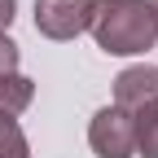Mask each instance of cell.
I'll return each mask as SVG.
<instances>
[{
  "mask_svg": "<svg viewBox=\"0 0 158 158\" xmlns=\"http://www.w3.org/2000/svg\"><path fill=\"white\" fill-rule=\"evenodd\" d=\"M149 5H154V13H158V0H149Z\"/></svg>",
  "mask_w": 158,
  "mask_h": 158,
  "instance_id": "obj_10",
  "label": "cell"
},
{
  "mask_svg": "<svg viewBox=\"0 0 158 158\" xmlns=\"http://www.w3.org/2000/svg\"><path fill=\"white\" fill-rule=\"evenodd\" d=\"M0 158H31L27 132L18 127V118H9V114H0Z\"/></svg>",
  "mask_w": 158,
  "mask_h": 158,
  "instance_id": "obj_7",
  "label": "cell"
},
{
  "mask_svg": "<svg viewBox=\"0 0 158 158\" xmlns=\"http://www.w3.org/2000/svg\"><path fill=\"white\" fill-rule=\"evenodd\" d=\"M18 57H22L18 44H13L9 35H0V75H13V70H18Z\"/></svg>",
  "mask_w": 158,
  "mask_h": 158,
  "instance_id": "obj_8",
  "label": "cell"
},
{
  "mask_svg": "<svg viewBox=\"0 0 158 158\" xmlns=\"http://www.w3.org/2000/svg\"><path fill=\"white\" fill-rule=\"evenodd\" d=\"M31 101H35V84L27 75H18V70L13 75H0V114L13 118V114H22Z\"/></svg>",
  "mask_w": 158,
  "mask_h": 158,
  "instance_id": "obj_5",
  "label": "cell"
},
{
  "mask_svg": "<svg viewBox=\"0 0 158 158\" xmlns=\"http://www.w3.org/2000/svg\"><path fill=\"white\" fill-rule=\"evenodd\" d=\"M88 145L97 158H136V127H132V114L106 106L92 114L88 123Z\"/></svg>",
  "mask_w": 158,
  "mask_h": 158,
  "instance_id": "obj_2",
  "label": "cell"
},
{
  "mask_svg": "<svg viewBox=\"0 0 158 158\" xmlns=\"http://www.w3.org/2000/svg\"><path fill=\"white\" fill-rule=\"evenodd\" d=\"M132 127H136V154L141 158H158V97L145 101L132 114Z\"/></svg>",
  "mask_w": 158,
  "mask_h": 158,
  "instance_id": "obj_6",
  "label": "cell"
},
{
  "mask_svg": "<svg viewBox=\"0 0 158 158\" xmlns=\"http://www.w3.org/2000/svg\"><path fill=\"white\" fill-rule=\"evenodd\" d=\"M154 97H158V66L141 62V66L118 70V79H114V106H118V110L136 114L145 101H154Z\"/></svg>",
  "mask_w": 158,
  "mask_h": 158,
  "instance_id": "obj_4",
  "label": "cell"
},
{
  "mask_svg": "<svg viewBox=\"0 0 158 158\" xmlns=\"http://www.w3.org/2000/svg\"><path fill=\"white\" fill-rule=\"evenodd\" d=\"M88 31L110 57H136L158 44V13L149 0H92Z\"/></svg>",
  "mask_w": 158,
  "mask_h": 158,
  "instance_id": "obj_1",
  "label": "cell"
},
{
  "mask_svg": "<svg viewBox=\"0 0 158 158\" xmlns=\"http://www.w3.org/2000/svg\"><path fill=\"white\" fill-rule=\"evenodd\" d=\"M13 13H18V0H0V35L9 31V22H13Z\"/></svg>",
  "mask_w": 158,
  "mask_h": 158,
  "instance_id": "obj_9",
  "label": "cell"
},
{
  "mask_svg": "<svg viewBox=\"0 0 158 158\" xmlns=\"http://www.w3.org/2000/svg\"><path fill=\"white\" fill-rule=\"evenodd\" d=\"M88 13H92V0H35V31L44 40L66 44L88 31Z\"/></svg>",
  "mask_w": 158,
  "mask_h": 158,
  "instance_id": "obj_3",
  "label": "cell"
}]
</instances>
